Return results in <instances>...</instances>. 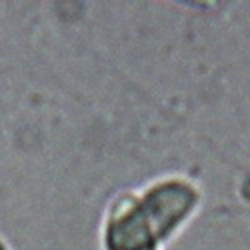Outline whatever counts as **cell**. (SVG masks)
Segmentation results:
<instances>
[{"instance_id": "1", "label": "cell", "mask_w": 250, "mask_h": 250, "mask_svg": "<svg viewBox=\"0 0 250 250\" xmlns=\"http://www.w3.org/2000/svg\"><path fill=\"white\" fill-rule=\"evenodd\" d=\"M196 202V188L184 180H164L138 198L122 200L106 224V250H156L188 218Z\"/></svg>"}, {"instance_id": "2", "label": "cell", "mask_w": 250, "mask_h": 250, "mask_svg": "<svg viewBox=\"0 0 250 250\" xmlns=\"http://www.w3.org/2000/svg\"><path fill=\"white\" fill-rule=\"evenodd\" d=\"M0 250H6V246H4L2 242H0Z\"/></svg>"}]
</instances>
